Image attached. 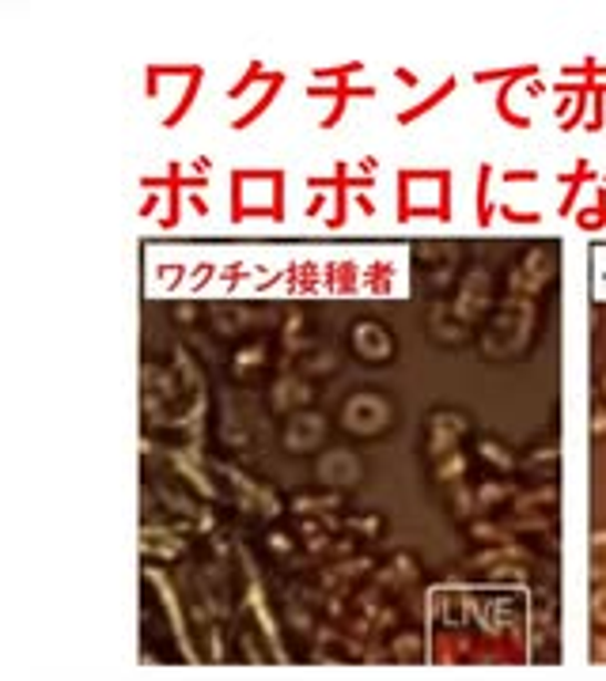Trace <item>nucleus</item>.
I'll return each instance as SVG.
<instances>
[{
    "label": "nucleus",
    "mask_w": 606,
    "mask_h": 681,
    "mask_svg": "<svg viewBox=\"0 0 606 681\" xmlns=\"http://www.w3.org/2000/svg\"><path fill=\"white\" fill-rule=\"evenodd\" d=\"M285 175H266V171H235L232 178V216L247 220V216H285Z\"/></svg>",
    "instance_id": "obj_1"
},
{
    "label": "nucleus",
    "mask_w": 606,
    "mask_h": 681,
    "mask_svg": "<svg viewBox=\"0 0 606 681\" xmlns=\"http://www.w3.org/2000/svg\"><path fill=\"white\" fill-rule=\"evenodd\" d=\"M341 421H346V429L357 435H376L387 421H391V405L379 394H357L346 405V416H341Z\"/></svg>",
    "instance_id": "obj_2"
},
{
    "label": "nucleus",
    "mask_w": 606,
    "mask_h": 681,
    "mask_svg": "<svg viewBox=\"0 0 606 681\" xmlns=\"http://www.w3.org/2000/svg\"><path fill=\"white\" fill-rule=\"evenodd\" d=\"M319 474H322V481H330V485H352V481L360 477V466L352 462L349 451H333L322 458Z\"/></svg>",
    "instance_id": "obj_3"
},
{
    "label": "nucleus",
    "mask_w": 606,
    "mask_h": 681,
    "mask_svg": "<svg viewBox=\"0 0 606 681\" xmlns=\"http://www.w3.org/2000/svg\"><path fill=\"white\" fill-rule=\"evenodd\" d=\"M357 349L368 352V357H387L391 344H387L383 330H376V326H357Z\"/></svg>",
    "instance_id": "obj_4"
},
{
    "label": "nucleus",
    "mask_w": 606,
    "mask_h": 681,
    "mask_svg": "<svg viewBox=\"0 0 606 681\" xmlns=\"http://www.w3.org/2000/svg\"><path fill=\"white\" fill-rule=\"evenodd\" d=\"M451 91H455V80H443V84H440L436 91H432V95L424 99V103H418V106H413V111H405V114H398V122H402V125H413V122H418V117H421L424 111H432V106H440L443 99L451 95Z\"/></svg>",
    "instance_id": "obj_5"
},
{
    "label": "nucleus",
    "mask_w": 606,
    "mask_h": 681,
    "mask_svg": "<svg viewBox=\"0 0 606 681\" xmlns=\"http://www.w3.org/2000/svg\"><path fill=\"white\" fill-rule=\"evenodd\" d=\"M592 576L606 579V530L592 534Z\"/></svg>",
    "instance_id": "obj_6"
},
{
    "label": "nucleus",
    "mask_w": 606,
    "mask_h": 681,
    "mask_svg": "<svg viewBox=\"0 0 606 681\" xmlns=\"http://www.w3.org/2000/svg\"><path fill=\"white\" fill-rule=\"evenodd\" d=\"M277 84H280V76L274 80V84H269V91H266V95H261V99H258V103H255V106H250V111H247V114H243V117H235V130H243V125H250V122H255V117H258L261 111H266V106H269V103H274V95H277Z\"/></svg>",
    "instance_id": "obj_7"
},
{
    "label": "nucleus",
    "mask_w": 606,
    "mask_h": 681,
    "mask_svg": "<svg viewBox=\"0 0 606 681\" xmlns=\"http://www.w3.org/2000/svg\"><path fill=\"white\" fill-rule=\"evenodd\" d=\"M501 216L512 224H538L542 220V213H515V208H509V205H501Z\"/></svg>",
    "instance_id": "obj_8"
},
{
    "label": "nucleus",
    "mask_w": 606,
    "mask_h": 681,
    "mask_svg": "<svg viewBox=\"0 0 606 681\" xmlns=\"http://www.w3.org/2000/svg\"><path fill=\"white\" fill-rule=\"evenodd\" d=\"M576 224H581L584 231H599V227H606V208H603V213H584Z\"/></svg>",
    "instance_id": "obj_9"
},
{
    "label": "nucleus",
    "mask_w": 606,
    "mask_h": 681,
    "mask_svg": "<svg viewBox=\"0 0 606 681\" xmlns=\"http://www.w3.org/2000/svg\"><path fill=\"white\" fill-rule=\"evenodd\" d=\"M592 613H595V621H606V587L595 590V598H592Z\"/></svg>",
    "instance_id": "obj_10"
},
{
    "label": "nucleus",
    "mask_w": 606,
    "mask_h": 681,
    "mask_svg": "<svg viewBox=\"0 0 606 681\" xmlns=\"http://www.w3.org/2000/svg\"><path fill=\"white\" fill-rule=\"evenodd\" d=\"M535 171H504V182H535Z\"/></svg>",
    "instance_id": "obj_11"
},
{
    "label": "nucleus",
    "mask_w": 606,
    "mask_h": 681,
    "mask_svg": "<svg viewBox=\"0 0 606 681\" xmlns=\"http://www.w3.org/2000/svg\"><path fill=\"white\" fill-rule=\"evenodd\" d=\"M398 72V80H402V84H418V76H413V72H405V69H394Z\"/></svg>",
    "instance_id": "obj_12"
},
{
    "label": "nucleus",
    "mask_w": 606,
    "mask_h": 681,
    "mask_svg": "<svg viewBox=\"0 0 606 681\" xmlns=\"http://www.w3.org/2000/svg\"><path fill=\"white\" fill-rule=\"evenodd\" d=\"M357 205H360V208H364V213H368V216H372V213H376V205H372V202H368V197H364V194H360V197H357Z\"/></svg>",
    "instance_id": "obj_13"
},
{
    "label": "nucleus",
    "mask_w": 606,
    "mask_h": 681,
    "mask_svg": "<svg viewBox=\"0 0 606 681\" xmlns=\"http://www.w3.org/2000/svg\"><path fill=\"white\" fill-rule=\"evenodd\" d=\"M603 394H606V375H603Z\"/></svg>",
    "instance_id": "obj_14"
}]
</instances>
